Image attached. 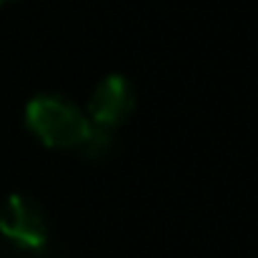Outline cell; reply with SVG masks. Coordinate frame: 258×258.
<instances>
[{"instance_id": "cell-5", "label": "cell", "mask_w": 258, "mask_h": 258, "mask_svg": "<svg viewBox=\"0 0 258 258\" xmlns=\"http://www.w3.org/2000/svg\"><path fill=\"white\" fill-rule=\"evenodd\" d=\"M8 3H15V0H0V5H8Z\"/></svg>"}, {"instance_id": "cell-4", "label": "cell", "mask_w": 258, "mask_h": 258, "mask_svg": "<svg viewBox=\"0 0 258 258\" xmlns=\"http://www.w3.org/2000/svg\"><path fill=\"white\" fill-rule=\"evenodd\" d=\"M110 148H113V131L90 123L83 143L78 146V153L83 158H88V161H100V158H105L110 153Z\"/></svg>"}, {"instance_id": "cell-1", "label": "cell", "mask_w": 258, "mask_h": 258, "mask_svg": "<svg viewBox=\"0 0 258 258\" xmlns=\"http://www.w3.org/2000/svg\"><path fill=\"white\" fill-rule=\"evenodd\" d=\"M25 128L53 151H78L90 120L73 100L58 93H38L25 105Z\"/></svg>"}, {"instance_id": "cell-3", "label": "cell", "mask_w": 258, "mask_h": 258, "mask_svg": "<svg viewBox=\"0 0 258 258\" xmlns=\"http://www.w3.org/2000/svg\"><path fill=\"white\" fill-rule=\"evenodd\" d=\"M133 110H136V88L125 76L113 73L93 88L86 115L90 123L115 131L133 115Z\"/></svg>"}, {"instance_id": "cell-2", "label": "cell", "mask_w": 258, "mask_h": 258, "mask_svg": "<svg viewBox=\"0 0 258 258\" xmlns=\"http://www.w3.org/2000/svg\"><path fill=\"white\" fill-rule=\"evenodd\" d=\"M0 238L23 258H40L50 243V226L43 206L25 196L13 193L0 206Z\"/></svg>"}]
</instances>
